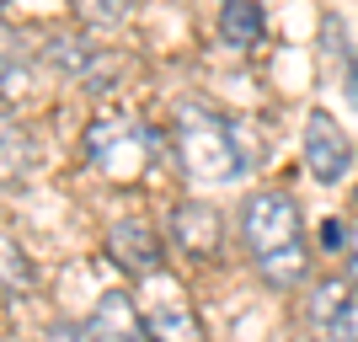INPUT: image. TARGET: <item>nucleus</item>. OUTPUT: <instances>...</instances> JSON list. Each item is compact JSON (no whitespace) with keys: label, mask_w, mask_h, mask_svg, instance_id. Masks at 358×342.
<instances>
[{"label":"nucleus","mask_w":358,"mask_h":342,"mask_svg":"<svg viewBox=\"0 0 358 342\" xmlns=\"http://www.w3.org/2000/svg\"><path fill=\"white\" fill-rule=\"evenodd\" d=\"M241 236H246V252H252V268L273 283V289H294L310 268V252H305V220H299V204L289 193H252L241 204Z\"/></svg>","instance_id":"f257e3e1"},{"label":"nucleus","mask_w":358,"mask_h":342,"mask_svg":"<svg viewBox=\"0 0 358 342\" xmlns=\"http://www.w3.org/2000/svg\"><path fill=\"white\" fill-rule=\"evenodd\" d=\"M177 155L198 182H236L257 161V134L241 118H224L209 107H177Z\"/></svg>","instance_id":"f03ea898"},{"label":"nucleus","mask_w":358,"mask_h":342,"mask_svg":"<svg viewBox=\"0 0 358 342\" xmlns=\"http://www.w3.org/2000/svg\"><path fill=\"white\" fill-rule=\"evenodd\" d=\"M139 315H145V337L150 342H203V327H198L187 294H182L171 278H161V273L145 283Z\"/></svg>","instance_id":"7ed1b4c3"},{"label":"nucleus","mask_w":358,"mask_h":342,"mask_svg":"<svg viewBox=\"0 0 358 342\" xmlns=\"http://www.w3.org/2000/svg\"><path fill=\"white\" fill-rule=\"evenodd\" d=\"M86 161L107 177H134L145 166V129L129 118H96L86 129Z\"/></svg>","instance_id":"20e7f679"},{"label":"nucleus","mask_w":358,"mask_h":342,"mask_svg":"<svg viewBox=\"0 0 358 342\" xmlns=\"http://www.w3.org/2000/svg\"><path fill=\"white\" fill-rule=\"evenodd\" d=\"M305 171L321 187H337L353 171V145H348V134L337 129V118H331L327 107H315L310 118H305Z\"/></svg>","instance_id":"39448f33"},{"label":"nucleus","mask_w":358,"mask_h":342,"mask_svg":"<svg viewBox=\"0 0 358 342\" xmlns=\"http://www.w3.org/2000/svg\"><path fill=\"white\" fill-rule=\"evenodd\" d=\"M48 64L86 91H107L118 80V54H107V48L86 43V38H54L48 43Z\"/></svg>","instance_id":"423d86ee"},{"label":"nucleus","mask_w":358,"mask_h":342,"mask_svg":"<svg viewBox=\"0 0 358 342\" xmlns=\"http://www.w3.org/2000/svg\"><path fill=\"white\" fill-rule=\"evenodd\" d=\"M171 241H177V252H187L193 262L220 257V241H224L220 208H214V204H198V198L177 204V208H171Z\"/></svg>","instance_id":"0eeeda50"},{"label":"nucleus","mask_w":358,"mask_h":342,"mask_svg":"<svg viewBox=\"0 0 358 342\" xmlns=\"http://www.w3.org/2000/svg\"><path fill=\"white\" fill-rule=\"evenodd\" d=\"M310 327L321 342H358V283H321L310 294Z\"/></svg>","instance_id":"6e6552de"},{"label":"nucleus","mask_w":358,"mask_h":342,"mask_svg":"<svg viewBox=\"0 0 358 342\" xmlns=\"http://www.w3.org/2000/svg\"><path fill=\"white\" fill-rule=\"evenodd\" d=\"M107 246H113V262L129 268V273L155 278V268H161V236H155L145 220H134V214H123V220L107 230Z\"/></svg>","instance_id":"1a4fd4ad"},{"label":"nucleus","mask_w":358,"mask_h":342,"mask_svg":"<svg viewBox=\"0 0 358 342\" xmlns=\"http://www.w3.org/2000/svg\"><path fill=\"white\" fill-rule=\"evenodd\" d=\"M86 327L96 332L102 342H139V332H145V315H139V305L123 294V289H113V294L96 299V311H91Z\"/></svg>","instance_id":"9d476101"},{"label":"nucleus","mask_w":358,"mask_h":342,"mask_svg":"<svg viewBox=\"0 0 358 342\" xmlns=\"http://www.w3.org/2000/svg\"><path fill=\"white\" fill-rule=\"evenodd\" d=\"M262 27H268L262 0H224V6H220V38H224L230 48L262 43Z\"/></svg>","instance_id":"9b49d317"},{"label":"nucleus","mask_w":358,"mask_h":342,"mask_svg":"<svg viewBox=\"0 0 358 342\" xmlns=\"http://www.w3.org/2000/svg\"><path fill=\"white\" fill-rule=\"evenodd\" d=\"M32 171V139L0 113V187H22Z\"/></svg>","instance_id":"f8f14e48"},{"label":"nucleus","mask_w":358,"mask_h":342,"mask_svg":"<svg viewBox=\"0 0 358 342\" xmlns=\"http://www.w3.org/2000/svg\"><path fill=\"white\" fill-rule=\"evenodd\" d=\"M32 80V59H27V48L16 43V32L0 22V97H22Z\"/></svg>","instance_id":"ddd939ff"},{"label":"nucleus","mask_w":358,"mask_h":342,"mask_svg":"<svg viewBox=\"0 0 358 342\" xmlns=\"http://www.w3.org/2000/svg\"><path fill=\"white\" fill-rule=\"evenodd\" d=\"M0 273H6V283H27V262L6 236H0Z\"/></svg>","instance_id":"4468645a"},{"label":"nucleus","mask_w":358,"mask_h":342,"mask_svg":"<svg viewBox=\"0 0 358 342\" xmlns=\"http://www.w3.org/2000/svg\"><path fill=\"white\" fill-rule=\"evenodd\" d=\"M43 342H102L91 327H80V321H59V327H48Z\"/></svg>","instance_id":"2eb2a0df"},{"label":"nucleus","mask_w":358,"mask_h":342,"mask_svg":"<svg viewBox=\"0 0 358 342\" xmlns=\"http://www.w3.org/2000/svg\"><path fill=\"white\" fill-rule=\"evenodd\" d=\"M343 246H348V278L358 283V225L348 230V241H343Z\"/></svg>","instance_id":"dca6fc26"},{"label":"nucleus","mask_w":358,"mask_h":342,"mask_svg":"<svg viewBox=\"0 0 358 342\" xmlns=\"http://www.w3.org/2000/svg\"><path fill=\"white\" fill-rule=\"evenodd\" d=\"M348 107H353V113H358V70L348 75Z\"/></svg>","instance_id":"f3484780"},{"label":"nucleus","mask_w":358,"mask_h":342,"mask_svg":"<svg viewBox=\"0 0 358 342\" xmlns=\"http://www.w3.org/2000/svg\"><path fill=\"white\" fill-rule=\"evenodd\" d=\"M0 6H6V0H0Z\"/></svg>","instance_id":"a211bd4d"}]
</instances>
